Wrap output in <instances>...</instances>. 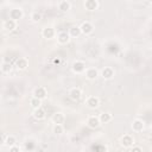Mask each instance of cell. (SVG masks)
<instances>
[{
	"instance_id": "cell-30",
	"label": "cell",
	"mask_w": 152,
	"mask_h": 152,
	"mask_svg": "<svg viewBox=\"0 0 152 152\" xmlns=\"http://www.w3.org/2000/svg\"><path fill=\"white\" fill-rule=\"evenodd\" d=\"M53 63H55V64H58V63H59V59H58V58H55V59H53Z\"/></svg>"
},
{
	"instance_id": "cell-33",
	"label": "cell",
	"mask_w": 152,
	"mask_h": 152,
	"mask_svg": "<svg viewBox=\"0 0 152 152\" xmlns=\"http://www.w3.org/2000/svg\"><path fill=\"white\" fill-rule=\"evenodd\" d=\"M6 1H10V0H6Z\"/></svg>"
},
{
	"instance_id": "cell-3",
	"label": "cell",
	"mask_w": 152,
	"mask_h": 152,
	"mask_svg": "<svg viewBox=\"0 0 152 152\" xmlns=\"http://www.w3.org/2000/svg\"><path fill=\"white\" fill-rule=\"evenodd\" d=\"M86 70V64L81 61H76L72 63V71L76 72V74H80V72H83Z\"/></svg>"
},
{
	"instance_id": "cell-18",
	"label": "cell",
	"mask_w": 152,
	"mask_h": 152,
	"mask_svg": "<svg viewBox=\"0 0 152 152\" xmlns=\"http://www.w3.org/2000/svg\"><path fill=\"white\" fill-rule=\"evenodd\" d=\"M52 121L55 124H63L64 122V115L62 113H55L52 115Z\"/></svg>"
},
{
	"instance_id": "cell-28",
	"label": "cell",
	"mask_w": 152,
	"mask_h": 152,
	"mask_svg": "<svg viewBox=\"0 0 152 152\" xmlns=\"http://www.w3.org/2000/svg\"><path fill=\"white\" fill-rule=\"evenodd\" d=\"M131 151H132V152H134V151H142V148H141V147H132Z\"/></svg>"
},
{
	"instance_id": "cell-23",
	"label": "cell",
	"mask_w": 152,
	"mask_h": 152,
	"mask_svg": "<svg viewBox=\"0 0 152 152\" xmlns=\"http://www.w3.org/2000/svg\"><path fill=\"white\" fill-rule=\"evenodd\" d=\"M53 133H56V134H62L63 133V126H62V124H55V126H53Z\"/></svg>"
},
{
	"instance_id": "cell-24",
	"label": "cell",
	"mask_w": 152,
	"mask_h": 152,
	"mask_svg": "<svg viewBox=\"0 0 152 152\" xmlns=\"http://www.w3.org/2000/svg\"><path fill=\"white\" fill-rule=\"evenodd\" d=\"M30 103H31V106H32L33 108H38V107H40V100H39V99H37V97L31 99Z\"/></svg>"
},
{
	"instance_id": "cell-16",
	"label": "cell",
	"mask_w": 152,
	"mask_h": 152,
	"mask_svg": "<svg viewBox=\"0 0 152 152\" xmlns=\"http://www.w3.org/2000/svg\"><path fill=\"white\" fill-rule=\"evenodd\" d=\"M87 124H88V126H89L90 128H96V127L100 125V120H99V118H96V116H90V118L88 119Z\"/></svg>"
},
{
	"instance_id": "cell-20",
	"label": "cell",
	"mask_w": 152,
	"mask_h": 152,
	"mask_svg": "<svg viewBox=\"0 0 152 152\" xmlns=\"http://www.w3.org/2000/svg\"><path fill=\"white\" fill-rule=\"evenodd\" d=\"M100 120V124H106V122H109L112 120V115L109 113H102L99 118Z\"/></svg>"
},
{
	"instance_id": "cell-19",
	"label": "cell",
	"mask_w": 152,
	"mask_h": 152,
	"mask_svg": "<svg viewBox=\"0 0 152 152\" xmlns=\"http://www.w3.org/2000/svg\"><path fill=\"white\" fill-rule=\"evenodd\" d=\"M80 33H81V30L78 26H71L69 28V36L70 37H78Z\"/></svg>"
},
{
	"instance_id": "cell-26",
	"label": "cell",
	"mask_w": 152,
	"mask_h": 152,
	"mask_svg": "<svg viewBox=\"0 0 152 152\" xmlns=\"http://www.w3.org/2000/svg\"><path fill=\"white\" fill-rule=\"evenodd\" d=\"M31 19H32L33 21H39V20L42 19V15H40V13H38V12H33L32 15H31Z\"/></svg>"
},
{
	"instance_id": "cell-31",
	"label": "cell",
	"mask_w": 152,
	"mask_h": 152,
	"mask_svg": "<svg viewBox=\"0 0 152 152\" xmlns=\"http://www.w3.org/2000/svg\"><path fill=\"white\" fill-rule=\"evenodd\" d=\"M4 142H5V141H4V138H2V137H0V145H2Z\"/></svg>"
},
{
	"instance_id": "cell-2",
	"label": "cell",
	"mask_w": 152,
	"mask_h": 152,
	"mask_svg": "<svg viewBox=\"0 0 152 152\" xmlns=\"http://www.w3.org/2000/svg\"><path fill=\"white\" fill-rule=\"evenodd\" d=\"M23 18V11L20 8H12L10 11V19H13V20H19Z\"/></svg>"
},
{
	"instance_id": "cell-7",
	"label": "cell",
	"mask_w": 152,
	"mask_h": 152,
	"mask_svg": "<svg viewBox=\"0 0 152 152\" xmlns=\"http://www.w3.org/2000/svg\"><path fill=\"white\" fill-rule=\"evenodd\" d=\"M133 142H134L133 138H132L131 135H128V134H126V135H124V137L121 138V145H122L124 147H129V146L133 145Z\"/></svg>"
},
{
	"instance_id": "cell-9",
	"label": "cell",
	"mask_w": 152,
	"mask_h": 152,
	"mask_svg": "<svg viewBox=\"0 0 152 152\" xmlns=\"http://www.w3.org/2000/svg\"><path fill=\"white\" fill-rule=\"evenodd\" d=\"M132 128L135 132H141L144 129V121L142 120H139V119L134 120L133 124H132Z\"/></svg>"
},
{
	"instance_id": "cell-29",
	"label": "cell",
	"mask_w": 152,
	"mask_h": 152,
	"mask_svg": "<svg viewBox=\"0 0 152 152\" xmlns=\"http://www.w3.org/2000/svg\"><path fill=\"white\" fill-rule=\"evenodd\" d=\"M33 146H34L33 144H31V145H28V144H26V148H27V150H28V148H30V150H31V148H33Z\"/></svg>"
},
{
	"instance_id": "cell-21",
	"label": "cell",
	"mask_w": 152,
	"mask_h": 152,
	"mask_svg": "<svg viewBox=\"0 0 152 152\" xmlns=\"http://www.w3.org/2000/svg\"><path fill=\"white\" fill-rule=\"evenodd\" d=\"M58 8H59L62 12H66L68 10H70V4H69L68 1H65V0H64V1H61Z\"/></svg>"
},
{
	"instance_id": "cell-27",
	"label": "cell",
	"mask_w": 152,
	"mask_h": 152,
	"mask_svg": "<svg viewBox=\"0 0 152 152\" xmlns=\"http://www.w3.org/2000/svg\"><path fill=\"white\" fill-rule=\"evenodd\" d=\"M20 148L18 147V146H14V145H12V146H10V151L11 152H17V151H19Z\"/></svg>"
},
{
	"instance_id": "cell-1",
	"label": "cell",
	"mask_w": 152,
	"mask_h": 152,
	"mask_svg": "<svg viewBox=\"0 0 152 152\" xmlns=\"http://www.w3.org/2000/svg\"><path fill=\"white\" fill-rule=\"evenodd\" d=\"M80 30H81L82 33H84V34H89V33L93 32L94 26H93L89 21H83V23L81 24V26H80Z\"/></svg>"
},
{
	"instance_id": "cell-22",
	"label": "cell",
	"mask_w": 152,
	"mask_h": 152,
	"mask_svg": "<svg viewBox=\"0 0 152 152\" xmlns=\"http://www.w3.org/2000/svg\"><path fill=\"white\" fill-rule=\"evenodd\" d=\"M1 70H2L4 72H10V71L12 70V64H11V62H4L2 65H1Z\"/></svg>"
},
{
	"instance_id": "cell-15",
	"label": "cell",
	"mask_w": 152,
	"mask_h": 152,
	"mask_svg": "<svg viewBox=\"0 0 152 152\" xmlns=\"http://www.w3.org/2000/svg\"><path fill=\"white\" fill-rule=\"evenodd\" d=\"M33 116L38 120L40 119H44L45 118V110L42 108V107H38V108H34V112H33Z\"/></svg>"
},
{
	"instance_id": "cell-25",
	"label": "cell",
	"mask_w": 152,
	"mask_h": 152,
	"mask_svg": "<svg viewBox=\"0 0 152 152\" xmlns=\"http://www.w3.org/2000/svg\"><path fill=\"white\" fill-rule=\"evenodd\" d=\"M5 142H6L8 146H12V145L15 144V138H14L13 135H8V137L6 138V140H5Z\"/></svg>"
},
{
	"instance_id": "cell-10",
	"label": "cell",
	"mask_w": 152,
	"mask_h": 152,
	"mask_svg": "<svg viewBox=\"0 0 152 152\" xmlns=\"http://www.w3.org/2000/svg\"><path fill=\"white\" fill-rule=\"evenodd\" d=\"M84 6H86V8L88 11H95L99 7V4H97L96 0H86Z\"/></svg>"
},
{
	"instance_id": "cell-11",
	"label": "cell",
	"mask_w": 152,
	"mask_h": 152,
	"mask_svg": "<svg viewBox=\"0 0 152 152\" xmlns=\"http://www.w3.org/2000/svg\"><path fill=\"white\" fill-rule=\"evenodd\" d=\"M15 26H17V23H15V20H13V19H7V20L4 23V28L7 30V31L14 30Z\"/></svg>"
},
{
	"instance_id": "cell-14",
	"label": "cell",
	"mask_w": 152,
	"mask_h": 152,
	"mask_svg": "<svg viewBox=\"0 0 152 152\" xmlns=\"http://www.w3.org/2000/svg\"><path fill=\"white\" fill-rule=\"evenodd\" d=\"M101 75H102V77H103V78L109 80V78H112V77L114 76V71H113V69H112V68L107 66V68H104V69L102 70Z\"/></svg>"
},
{
	"instance_id": "cell-6",
	"label": "cell",
	"mask_w": 152,
	"mask_h": 152,
	"mask_svg": "<svg viewBox=\"0 0 152 152\" xmlns=\"http://www.w3.org/2000/svg\"><path fill=\"white\" fill-rule=\"evenodd\" d=\"M87 104L89 108H96L100 104V100L96 96H90L87 99Z\"/></svg>"
},
{
	"instance_id": "cell-17",
	"label": "cell",
	"mask_w": 152,
	"mask_h": 152,
	"mask_svg": "<svg viewBox=\"0 0 152 152\" xmlns=\"http://www.w3.org/2000/svg\"><path fill=\"white\" fill-rule=\"evenodd\" d=\"M43 36H44V38L51 39V38H53V36H55V30H53L52 27H46V28L43 30Z\"/></svg>"
},
{
	"instance_id": "cell-12",
	"label": "cell",
	"mask_w": 152,
	"mask_h": 152,
	"mask_svg": "<svg viewBox=\"0 0 152 152\" xmlns=\"http://www.w3.org/2000/svg\"><path fill=\"white\" fill-rule=\"evenodd\" d=\"M57 39H58V42L61 44H66L69 42V39H70V36L66 32H59L58 36H57Z\"/></svg>"
},
{
	"instance_id": "cell-13",
	"label": "cell",
	"mask_w": 152,
	"mask_h": 152,
	"mask_svg": "<svg viewBox=\"0 0 152 152\" xmlns=\"http://www.w3.org/2000/svg\"><path fill=\"white\" fill-rule=\"evenodd\" d=\"M27 59L26 58H19V59H17V62H15V66L19 69V70H25L26 68H27Z\"/></svg>"
},
{
	"instance_id": "cell-8",
	"label": "cell",
	"mask_w": 152,
	"mask_h": 152,
	"mask_svg": "<svg viewBox=\"0 0 152 152\" xmlns=\"http://www.w3.org/2000/svg\"><path fill=\"white\" fill-rule=\"evenodd\" d=\"M86 76L88 80H95L99 76V71L95 68H89L86 70Z\"/></svg>"
},
{
	"instance_id": "cell-4",
	"label": "cell",
	"mask_w": 152,
	"mask_h": 152,
	"mask_svg": "<svg viewBox=\"0 0 152 152\" xmlns=\"http://www.w3.org/2000/svg\"><path fill=\"white\" fill-rule=\"evenodd\" d=\"M69 96H70L71 100L77 101V100L81 99L82 91H81V89H78V88H72V89H70V91H69Z\"/></svg>"
},
{
	"instance_id": "cell-5",
	"label": "cell",
	"mask_w": 152,
	"mask_h": 152,
	"mask_svg": "<svg viewBox=\"0 0 152 152\" xmlns=\"http://www.w3.org/2000/svg\"><path fill=\"white\" fill-rule=\"evenodd\" d=\"M33 95H34V97H37V99H39V100H43V99L46 96V89H45L44 87H38V88L34 89Z\"/></svg>"
},
{
	"instance_id": "cell-32",
	"label": "cell",
	"mask_w": 152,
	"mask_h": 152,
	"mask_svg": "<svg viewBox=\"0 0 152 152\" xmlns=\"http://www.w3.org/2000/svg\"><path fill=\"white\" fill-rule=\"evenodd\" d=\"M147 1H148V2H151V1H152V0H147Z\"/></svg>"
}]
</instances>
